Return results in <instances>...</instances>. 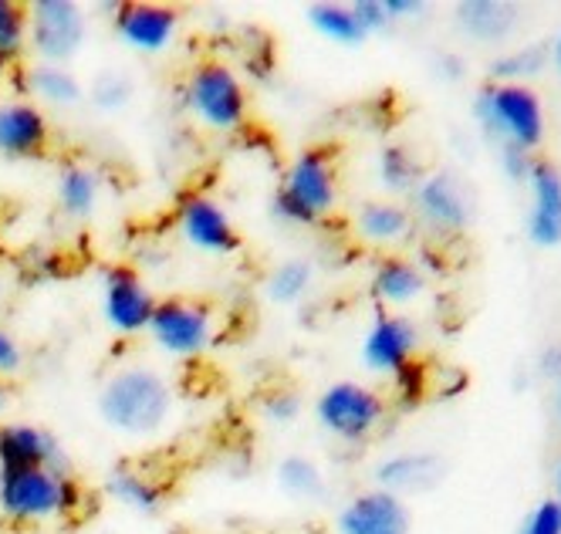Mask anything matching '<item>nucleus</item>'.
<instances>
[{"mask_svg":"<svg viewBox=\"0 0 561 534\" xmlns=\"http://www.w3.org/2000/svg\"><path fill=\"white\" fill-rule=\"evenodd\" d=\"M68 470L61 440L37 423H0V470Z\"/></svg>","mask_w":561,"mask_h":534,"instance_id":"obj_14","label":"nucleus"},{"mask_svg":"<svg viewBox=\"0 0 561 534\" xmlns=\"http://www.w3.org/2000/svg\"><path fill=\"white\" fill-rule=\"evenodd\" d=\"M416 345L420 332L407 315L379 311L363 339V365L373 376H396L413 362Z\"/></svg>","mask_w":561,"mask_h":534,"instance_id":"obj_12","label":"nucleus"},{"mask_svg":"<svg viewBox=\"0 0 561 534\" xmlns=\"http://www.w3.org/2000/svg\"><path fill=\"white\" fill-rule=\"evenodd\" d=\"M21 368H24V349H21L18 336L0 325V383L14 379Z\"/></svg>","mask_w":561,"mask_h":534,"instance_id":"obj_35","label":"nucleus"},{"mask_svg":"<svg viewBox=\"0 0 561 534\" xmlns=\"http://www.w3.org/2000/svg\"><path fill=\"white\" fill-rule=\"evenodd\" d=\"M339 203V170L329 149L308 146L280 173L271 200V214L288 227H314Z\"/></svg>","mask_w":561,"mask_h":534,"instance_id":"obj_3","label":"nucleus"},{"mask_svg":"<svg viewBox=\"0 0 561 534\" xmlns=\"http://www.w3.org/2000/svg\"><path fill=\"white\" fill-rule=\"evenodd\" d=\"M183 31V14L170 4H156V0H133V4H118L112 14V34L118 45L136 55H167Z\"/></svg>","mask_w":561,"mask_h":534,"instance_id":"obj_11","label":"nucleus"},{"mask_svg":"<svg viewBox=\"0 0 561 534\" xmlns=\"http://www.w3.org/2000/svg\"><path fill=\"white\" fill-rule=\"evenodd\" d=\"M413 193H416V211L430 227L457 234L470 224V214H473L470 196H467V186L454 173H433L420 180Z\"/></svg>","mask_w":561,"mask_h":534,"instance_id":"obj_17","label":"nucleus"},{"mask_svg":"<svg viewBox=\"0 0 561 534\" xmlns=\"http://www.w3.org/2000/svg\"><path fill=\"white\" fill-rule=\"evenodd\" d=\"M444 477V461L436 454H426V450H413V454H396L386 457L376 467V484L379 490H389V495H410V490H423L430 484H436Z\"/></svg>","mask_w":561,"mask_h":534,"instance_id":"obj_21","label":"nucleus"},{"mask_svg":"<svg viewBox=\"0 0 561 534\" xmlns=\"http://www.w3.org/2000/svg\"><path fill=\"white\" fill-rule=\"evenodd\" d=\"M89 41V14L75 0H34L27 8V48L37 61L65 65L82 55Z\"/></svg>","mask_w":561,"mask_h":534,"instance_id":"obj_7","label":"nucleus"},{"mask_svg":"<svg viewBox=\"0 0 561 534\" xmlns=\"http://www.w3.org/2000/svg\"><path fill=\"white\" fill-rule=\"evenodd\" d=\"M386 11H389V18H392V24H396V21L420 18V14L426 11V4H423V0H386Z\"/></svg>","mask_w":561,"mask_h":534,"instance_id":"obj_38","label":"nucleus"},{"mask_svg":"<svg viewBox=\"0 0 561 534\" xmlns=\"http://www.w3.org/2000/svg\"><path fill=\"white\" fill-rule=\"evenodd\" d=\"M392 379H396V393L403 396V402H407V406H416V402L423 399V393H426V379H423V368H420V365H413V362H410V365L403 368V373H396Z\"/></svg>","mask_w":561,"mask_h":534,"instance_id":"obj_36","label":"nucleus"},{"mask_svg":"<svg viewBox=\"0 0 561 534\" xmlns=\"http://www.w3.org/2000/svg\"><path fill=\"white\" fill-rule=\"evenodd\" d=\"M551 65V55H548V45H525V48H514L501 58H494L488 65V75L494 86H525L528 78H538L545 68Z\"/></svg>","mask_w":561,"mask_h":534,"instance_id":"obj_28","label":"nucleus"},{"mask_svg":"<svg viewBox=\"0 0 561 534\" xmlns=\"http://www.w3.org/2000/svg\"><path fill=\"white\" fill-rule=\"evenodd\" d=\"M541 373L545 376H554V379H561V342H551L545 352H541Z\"/></svg>","mask_w":561,"mask_h":534,"instance_id":"obj_39","label":"nucleus"},{"mask_svg":"<svg viewBox=\"0 0 561 534\" xmlns=\"http://www.w3.org/2000/svg\"><path fill=\"white\" fill-rule=\"evenodd\" d=\"M554 501L561 504V461H558V467H554Z\"/></svg>","mask_w":561,"mask_h":534,"instance_id":"obj_42","label":"nucleus"},{"mask_svg":"<svg viewBox=\"0 0 561 534\" xmlns=\"http://www.w3.org/2000/svg\"><path fill=\"white\" fill-rule=\"evenodd\" d=\"M27 48V8L14 0H0V55L18 61Z\"/></svg>","mask_w":561,"mask_h":534,"instance_id":"obj_31","label":"nucleus"},{"mask_svg":"<svg viewBox=\"0 0 561 534\" xmlns=\"http://www.w3.org/2000/svg\"><path fill=\"white\" fill-rule=\"evenodd\" d=\"M305 413V399L295 389H274L261 399V417L271 427H291Z\"/></svg>","mask_w":561,"mask_h":534,"instance_id":"obj_32","label":"nucleus"},{"mask_svg":"<svg viewBox=\"0 0 561 534\" xmlns=\"http://www.w3.org/2000/svg\"><path fill=\"white\" fill-rule=\"evenodd\" d=\"M352 14H355L358 27L366 31V37L382 34V31H389V24H392V18H389V11H386V0H355V4H352Z\"/></svg>","mask_w":561,"mask_h":534,"instance_id":"obj_34","label":"nucleus"},{"mask_svg":"<svg viewBox=\"0 0 561 534\" xmlns=\"http://www.w3.org/2000/svg\"><path fill=\"white\" fill-rule=\"evenodd\" d=\"M413 227V217L403 203L396 200H369L355 214V230L369 243H396Z\"/></svg>","mask_w":561,"mask_h":534,"instance_id":"obj_24","label":"nucleus"},{"mask_svg":"<svg viewBox=\"0 0 561 534\" xmlns=\"http://www.w3.org/2000/svg\"><path fill=\"white\" fill-rule=\"evenodd\" d=\"M314 284V264L308 258H285L267 271L264 295L274 305H298Z\"/></svg>","mask_w":561,"mask_h":534,"instance_id":"obj_26","label":"nucleus"},{"mask_svg":"<svg viewBox=\"0 0 561 534\" xmlns=\"http://www.w3.org/2000/svg\"><path fill=\"white\" fill-rule=\"evenodd\" d=\"M473 115L501 146L535 152L545 139V109L528 86H494V81H488L473 99Z\"/></svg>","mask_w":561,"mask_h":534,"instance_id":"obj_5","label":"nucleus"},{"mask_svg":"<svg viewBox=\"0 0 561 534\" xmlns=\"http://www.w3.org/2000/svg\"><path fill=\"white\" fill-rule=\"evenodd\" d=\"M85 99H89L99 112H105V115L123 112V109H129V102L136 99V81H133V75L123 71V68H102V71H95L92 86L85 89Z\"/></svg>","mask_w":561,"mask_h":534,"instance_id":"obj_29","label":"nucleus"},{"mask_svg":"<svg viewBox=\"0 0 561 534\" xmlns=\"http://www.w3.org/2000/svg\"><path fill=\"white\" fill-rule=\"evenodd\" d=\"M517 534H561V504L554 498L535 504V511L525 518Z\"/></svg>","mask_w":561,"mask_h":534,"instance_id":"obj_33","label":"nucleus"},{"mask_svg":"<svg viewBox=\"0 0 561 534\" xmlns=\"http://www.w3.org/2000/svg\"><path fill=\"white\" fill-rule=\"evenodd\" d=\"M379 180L389 193H410L420 186V162L403 146H386L379 152Z\"/></svg>","mask_w":561,"mask_h":534,"instance_id":"obj_30","label":"nucleus"},{"mask_svg":"<svg viewBox=\"0 0 561 534\" xmlns=\"http://www.w3.org/2000/svg\"><path fill=\"white\" fill-rule=\"evenodd\" d=\"M11 386L8 383H0V423H4V417H8V409H11Z\"/></svg>","mask_w":561,"mask_h":534,"instance_id":"obj_41","label":"nucleus"},{"mask_svg":"<svg viewBox=\"0 0 561 534\" xmlns=\"http://www.w3.org/2000/svg\"><path fill=\"white\" fill-rule=\"evenodd\" d=\"M457 27L480 45H501L507 41L520 21V11L507 0H460L454 8Z\"/></svg>","mask_w":561,"mask_h":534,"instance_id":"obj_19","label":"nucleus"},{"mask_svg":"<svg viewBox=\"0 0 561 534\" xmlns=\"http://www.w3.org/2000/svg\"><path fill=\"white\" fill-rule=\"evenodd\" d=\"M105 495H108V501L123 504L126 511L142 514V518H156L167 504L163 484H159L152 474L129 467V464H118L105 474Z\"/></svg>","mask_w":561,"mask_h":534,"instance_id":"obj_20","label":"nucleus"},{"mask_svg":"<svg viewBox=\"0 0 561 534\" xmlns=\"http://www.w3.org/2000/svg\"><path fill=\"white\" fill-rule=\"evenodd\" d=\"M146 336L170 359H199L217 345L220 325H217V311L207 302L167 298L156 305Z\"/></svg>","mask_w":561,"mask_h":534,"instance_id":"obj_6","label":"nucleus"},{"mask_svg":"<svg viewBox=\"0 0 561 534\" xmlns=\"http://www.w3.org/2000/svg\"><path fill=\"white\" fill-rule=\"evenodd\" d=\"M386 417V402L373 386L363 383H332L314 399V420L322 430L342 443H363L369 440Z\"/></svg>","mask_w":561,"mask_h":534,"instance_id":"obj_8","label":"nucleus"},{"mask_svg":"<svg viewBox=\"0 0 561 534\" xmlns=\"http://www.w3.org/2000/svg\"><path fill=\"white\" fill-rule=\"evenodd\" d=\"M55 196L65 217L89 220L102 203V177L89 162H65L55 180Z\"/></svg>","mask_w":561,"mask_h":534,"instance_id":"obj_22","label":"nucleus"},{"mask_svg":"<svg viewBox=\"0 0 561 534\" xmlns=\"http://www.w3.org/2000/svg\"><path fill=\"white\" fill-rule=\"evenodd\" d=\"M554 402H558V417H561V379H558V396H554Z\"/></svg>","mask_w":561,"mask_h":534,"instance_id":"obj_44","label":"nucleus"},{"mask_svg":"<svg viewBox=\"0 0 561 534\" xmlns=\"http://www.w3.org/2000/svg\"><path fill=\"white\" fill-rule=\"evenodd\" d=\"M305 21L308 27L329 41V45H339V48H358L366 41V31L358 27L355 14H352V4H335V0H318V4H308L305 8Z\"/></svg>","mask_w":561,"mask_h":534,"instance_id":"obj_25","label":"nucleus"},{"mask_svg":"<svg viewBox=\"0 0 561 534\" xmlns=\"http://www.w3.org/2000/svg\"><path fill=\"white\" fill-rule=\"evenodd\" d=\"M369 287H373V298L382 308H403V305H413L426 292V277L416 264L403 258H382L373 271Z\"/></svg>","mask_w":561,"mask_h":534,"instance_id":"obj_23","label":"nucleus"},{"mask_svg":"<svg viewBox=\"0 0 561 534\" xmlns=\"http://www.w3.org/2000/svg\"><path fill=\"white\" fill-rule=\"evenodd\" d=\"M99 302H102V321L108 332L118 339L146 336V328L156 315L159 298L146 277L129 264H108L99 277Z\"/></svg>","mask_w":561,"mask_h":534,"instance_id":"obj_9","label":"nucleus"},{"mask_svg":"<svg viewBox=\"0 0 561 534\" xmlns=\"http://www.w3.org/2000/svg\"><path fill=\"white\" fill-rule=\"evenodd\" d=\"M51 143V118L31 99L0 102V156L21 162L45 156Z\"/></svg>","mask_w":561,"mask_h":534,"instance_id":"obj_13","label":"nucleus"},{"mask_svg":"<svg viewBox=\"0 0 561 534\" xmlns=\"http://www.w3.org/2000/svg\"><path fill=\"white\" fill-rule=\"evenodd\" d=\"M183 105L199 129L230 136L248 126L251 92L244 86V78H240L227 61L207 58L186 75Z\"/></svg>","mask_w":561,"mask_h":534,"instance_id":"obj_4","label":"nucleus"},{"mask_svg":"<svg viewBox=\"0 0 561 534\" xmlns=\"http://www.w3.org/2000/svg\"><path fill=\"white\" fill-rule=\"evenodd\" d=\"M410 508L389 490H363L335 518L339 534H410Z\"/></svg>","mask_w":561,"mask_h":534,"instance_id":"obj_15","label":"nucleus"},{"mask_svg":"<svg viewBox=\"0 0 561 534\" xmlns=\"http://www.w3.org/2000/svg\"><path fill=\"white\" fill-rule=\"evenodd\" d=\"M274 477H277V487L295 501L325 498V474L311 457H301V454L280 457V464L274 467Z\"/></svg>","mask_w":561,"mask_h":534,"instance_id":"obj_27","label":"nucleus"},{"mask_svg":"<svg viewBox=\"0 0 561 534\" xmlns=\"http://www.w3.org/2000/svg\"><path fill=\"white\" fill-rule=\"evenodd\" d=\"M525 183L531 190L528 240L535 248H558L561 243V170L551 159H535Z\"/></svg>","mask_w":561,"mask_h":534,"instance_id":"obj_16","label":"nucleus"},{"mask_svg":"<svg viewBox=\"0 0 561 534\" xmlns=\"http://www.w3.org/2000/svg\"><path fill=\"white\" fill-rule=\"evenodd\" d=\"M501 167L511 180H528V173L535 167V156L525 149H514V146H501Z\"/></svg>","mask_w":561,"mask_h":534,"instance_id":"obj_37","label":"nucleus"},{"mask_svg":"<svg viewBox=\"0 0 561 534\" xmlns=\"http://www.w3.org/2000/svg\"><path fill=\"white\" fill-rule=\"evenodd\" d=\"M548 55H551V68L558 71V78H561V31H558V37L548 45Z\"/></svg>","mask_w":561,"mask_h":534,"instance_id":"obj_40","label":"nucleus"},{"mask_svg":"<svg viewBox=\"0 0 561 534\" xmlns=\"http://www.w3.org/2000/svg\"><path fill=\"white\" fill-rule=\"evenodd\" d=\"M176 230L186 248H193L196 254H207V258H230L244 248V237H240L227 207L207 193L180 196Z\"/></svg>","mask_w":561,"mask_h":534,"instance_id":"obj_10","label":"nucleus"},{"mask_svg":"<svg viewBox=\"0 0 561 534\" xmlns=\"http://www.w3.org/2000/svg\"><path fill=\"white\" fill-rule=\"evenodd\" d=\"M11 65H14V61H8L4 55H0V78H4V75H8V68H11Z\"/></svg>","mask_w":561,"mask_h":534,"instance_id":"obj_43","label":"nucleus"},{"mask_svg":"<svg viewBox=\"0 0 561 534\" xmlns=\"http://www.w3.org/2000/svg\"><path fill=\"white\" fill-rule=\"evenodd\" d=\"M85 487L68 470H0V521L14 527H42L82 514Z\"/></svg>","mask_w":561,"mask_h":534,"instance_id":"obj_2","label":"nucleus"},{"mask_svg":"<svg viewBox=\"0 0 561 534\" xmlns=\"http://www.w3.org/2000/svg\"><path fill=\"white\" fill-rule=\"evenodd\" d=\"M18 89L27 99H37L42 109H75L85 102V86L71 68L34 61L18 75Z\"/></svg>","mask_w":561,"mask_h":534,"instance_id":"obj_18","label":"nucleus"},{"mask_svg":"<svg viewBox=\"0 0 561 534\" xmlns=\"http://www.w3.org/2000/svg\"><path fill=\"white\" fill-rule=\"evenodd\" d=\"M95 406L108 430L123 436H152L170 423L176 396L163 373L149 365H126L102 383Z\"/></svg>","mask_w":561,"mask_h":534,"instance_id":"obj_1","label":"nucleus"}]
</instances>
